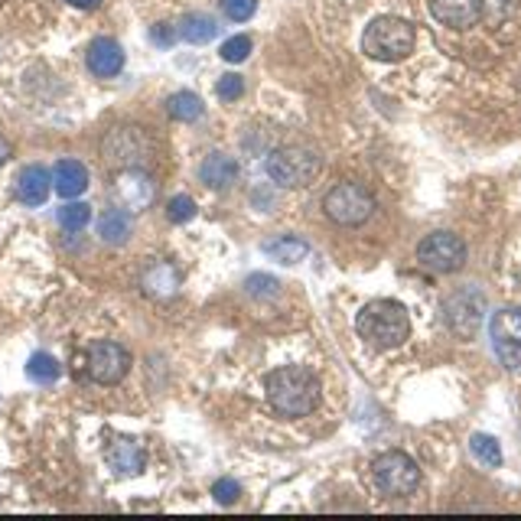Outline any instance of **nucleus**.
<instances>
[{
    "label": "nucleus",
    "mask_w": 521,
    "mask_h": 521,
    "mask_svg": "<svg viewBox=\"0 0 521 521\" xmlns=\"http://www.w3.org/2000/svg\"><path fill=\"white\" fill-rule=\"evenodd\" d=\"M270 407L284 417H306L320 407V381L303 365H284L264 378Z\"/></svg>",
    "instance_id": "1"
},
{
    "label": "nucleus",
    "mask_w": 521,
    "mask_h": 521,
    "mask_svg": "<svg viewBox=\"0 0 521 521\" xmlns=\"http://www.w3.org/2000/svg\"><path fill=\"white\" fill-rule=\"evenodd\" d=\"M355 329L372 349H397L411 336V316L397 300H372L355 316Z\"/></svg>",
    "instance_id": "2"
},
{
    "label": "nucleus",
    "mask_w": 521,
    "mask_h": 521,
    "mask_svg": "<svg viewBox=\"0 0 521 521\" xmlns=\"http://www.w3.org/2000/svg\"><path fill=\"white\" fill-rule=\"evenodd\" d=\"M414 23L405 17H375L362 33V53L375 63H401L414 53Z\"/></svg>",
    "instance_id": "3"
},
{
    "label": "nucleus",
    "mask_w": 521,
    "mask_h": 521,
    "mask_svg": "<svg viewBox=\"0 0 521 521\" xmlns=\"http://www.w3.org/2000/svg\"><path fill=\"white\" fill-rule=\"evenodd\" d=\"M323 212L342 228H359L375 216V196L362 183H339L323 196Z\"/></svg>",
    "instance_id": "4"
},
{
    "label": "nucleus",
    "mask_w": 521,
    "mask_h": 521,
    "mask_svg": "<svg viewBox=\"0 0 521 521\" xmlns=\"http://www.w3.org/2000/svg\"><path fill=\"white\" fill-rule=\"evenodd\" d=\"M372 479H375V489L385 499H407L421 485V469H417V463L407 453L388 449V453H381L372 463Z\"/></svg>",
    "instance_id": "5"
},
{
    "label": "nucleus",
    "mask_w": 521,
    "mask_h": 521,
    "mask_svg": "<svg viewBox=\"0 0 521 521\" xmlns=\"http://www.w3.org/2000/svg\"><path fill=\"white\" fill-rule=\"evenodd\" d=\"M323 160L310 147H280L268 157V176L284 189H300L320 176Z\"/></svg>",
    "instance_id": "6"
},
{
    "label": "nucleus",
    "mask_w": 521,
    "mask_h": 521,
    "mask_svg": "<svg viewBox=\"0 0 521 521\" xmlns=\"http://www.w3.org/2000/svg\"><path fill=\"white\" fill-rule=\"evenodd\" d=\"M101 157H105L108 167H117V170H134V167H144V163L153 157V141L144 127L121 124L105 137Z\"/></svg>",
    "instance_id": "7"
},
{
    "label": "nucleus",
    "mask_w": 521,
    "mask_h": 521,
    "mask_svg": "<svg viewBox=\"0 0 521 521\" xmlns=\"http://www.w3.org/2000/svg\"><path fill=\"white\" fill-rule=\"evenodd\" d=\"M417 260L433 274H457L466 264V244L453 232H433L417 244Z\"/></svg>",
    "instance_id": "8"
},
{
    "label": "nucleus",
    "mask_w": 521,
    "mask_h": 521,
    "mask_svg": "<svg viewBox=\"0 0 521 521\" xmlns=\"http://www.w3.org/2000/svg\"><path fill=\"white\" fill-rule=\"evenodd\" d=\"M489 339L508 372H521V306H505L489 323Z\"/></svg>",
    "instance_id": "9"
},
{
    "label": "nucleus",
    "mask_w": 521,
    "mask_h": 521,
    "mask_svg": "<svg viewBox=\"0 0 521 521\" xmlns=\"http://www.w3.org/2000/svg\"><path fill=\"white\" fill-rule=\"evenodd\" d=\"M485 313V297L476 287H463L443 303V323L449 326V333H457L459 339H473L483 326Z\"/></svg>",
    "instance_id": "10"
},
{
    "label": "nucleus",
    "mask_w": 521,
    "mask_h": 521,
    "mask_svg": "<svg viewBox=\"0 0 521 521\" xmlns=\"http://www.w3.org/2000/svg\"><path fill=\"white\" fill-rule=\"evenodd\" d=\"M131 369V352L121 342H95L89 349V375L98 385H117Z\"/></svg>",
    "instance_id": "11"
},
{
    "label": "nucleus",
    "mask_w": 521,
    "mask_h": 521,
    "mask_svg": "<svg viewBox=\"0 0 521 521\" xmlns=\"http://www.w3.org/2000/svg\"><path fill=\"white\" fill-rule=\"evenodd\" d=\"M115 196H117V202L124 209H131V212H144L153 199H157V183H153L150 173H144L141 167L121 170V176H117V183H115Z\"/></svg>",
    "instance_id": "12"
},
{
    "label": "nucleus",
    "mask_w": 521,
    "mask_h": 521,
    "mask_svg": "<svg viewBox=\"0 0 521 521\" xmlns=\"http://www.w3.org/2000/svg\"><path fill=\"white\" fill-rule=\"evenodd\" d=\"M431 17L449 30H469L483 20L485 0H427Z\"/></svg>",
    "instance_id": "13"
},
{
    "label": "nucleus",
    "mask_w": 521,
    "mask_h": 521,
    "mask_svg": "<svg viewBox=\"0 0 521 521\" xmlns=\"http://www.w3.org/2000/svg\"><path fill=\"white\" fill-rule=\"evenodd\" d=\"M85 63H89L91 75H98V79H111L124 69V49L115 43L111 37H101L89 46V56H85Z\"/></svg>",
    "instance_id": "14"
},
{
    "label": "nucleus",
    "mask_w": 521,
    "mask_h": 521,
    "mask_svg": "<svg viewBox=\"0 0 521 521\" xmlns=\"http://www.w3.org/2000/svg\"><path fill=\"white\" fill-rule=\"evenodd\" d=\"M49 189H53V176L46 167L33 163V167H23L17 176V196L23 206H43L49 199Z\"/></svg>",
    "instance_id": "15"
},
{
    "label": "nucleus",
    "mask_w": 521,
    "mask_h": 521,
    "mask_svg": "<svg viewBox=\"0 0 521 521\" xmlns=\"http://www.w3.org/2000/svg\"><path fill=\"white\" fill-rule=\"evenodd\" d=\"M141 284H144V290L150 294V297L167 300V297H173V294L180 290V270L173 268L170 260H153L150 268L144 270Z\"/></svg>",
    "instance_id": "16"
},
{
    "label": "nucleus",
    "mask_w": 521,
    "mask_h": 521,
    "mask_svg": "<svg viewBox=\"0 0 521 521\" xmlns=\"http://www.w3.org/2000/svg\"><path fill=\"white\" fill-rule=\"evenodd\" d=\"M144 447L137 440H131V437H117L115 443L108 447V463L115 473H121V476H137L141 469H144Z\"/></svg>",
    "instance_id": "17"
},
{
    "label": "nucleus",
    "mask_w": 521,
    "mask_h": 521,
    "mask_svg": "<svg viewBox=\"0 0 521 521\" xmlns=\"http://www.w3.org/2000/svg\"><path fill=\"white\" fill-rule=\"evenodd\" d=\"M53 189L63 199H75L89 189V170L79 160H59L53 167Z\"/></svg>",
    "instance_id": "18"
},
{
    "label": "nucleus",
    "mask_w": 521,
    "mask_h": 521,
    "mask_svg": "<svg viewBox=\"0 0 521 521\" xmlns=\"http://www.w3.org/2000/svg\"><path fill=\"white\" fill-rule=\"evenodd\" d=\"M199 180L206 183L209 189H225L238 180V160L228 153H209L202 167H199Z\"/></svg>",
    "instance_id": "19"
},
{
    "label": "nucleus",
    "mask_w": 521,
    "mask_h": 521,
    "mask_svg": "<svg viewBox=\"0 0 521 521\" xmlns=\"http://www.w3.org/2000/svg\"><path fill=\"white\" fill-rule=\"evenodd\" d=\"M264 254L280 260V264H300V260L310 254V244H306L300 235H280V238L264 242Z\"/></svg>",
    "instance_id": "20"
},
{
    "label": "nucleus",
    "mask_w": 521,
    "mask_h": 521,
    "mask_svg": "<svg viewBox=\"0 0 521 521\" xmlns=\"http://www.w3.org/2000/svg\"><path fill=\"white\" fill-rule=\"evenodd\" d=\"M98 235L105 244H124L131 238V216L124 209H108L98 218Z\"/></svg>",
    "instance_id": "21"
},
{
    "label": "nucleus",
    "mask_w": 521,
    "mask_h": 521,
    "mask_svg": "<svg viewBox=\"0 0 521 521\" xmlns=\"http://www.w3.org/2000/svg\"><path fill=\"white\" fill-rule=\"evenodd\" d=\"M216 33H218V27L209 13H186V17L180 20V37L192 46H206L209 39H216Z\"/></svg>",
    "instance_id": "22"
},
{
    "label": "nucleus",
    "mask_w": 521,
    "mask_h": 521,
    "mask_svg": "<svg viewBox=\"0 0 521 521\" xmlns=\"http://www.w3.org/2000/svg\"><path fill=\"white\" fill-rule=\"evenodd\" d=\"M167 111H170L173 121L189 124V121H199V117H202L206 105H202V98L192 95V91H176V95H170V101H167Z\"/></svg>",
    "instance_id": "23"
},
{
    "label": "nucleus",
    "mask_w": 521,
    "mask_h": 521,
    "mask_svg": "<svg viewBox=\"0 0 521 521\" xmlns=\"http://www.w3.org/2000/svg\"><path fill=\"white\" fill-rule=\"evenodd\" d=\"M469 449H473V457L489 469H499L502 466V447L495 440L492 433H473L469 437Z\"/></svg>",
    "instance_id": "24"
},
{
    "label": "nucleus",
    "mask_w": 521,
    "mask_h": 521,
    "mask_svg": "<svg viewBox=\"0 0 521 521\" xmlns=\"http://www.w3.org/2000/svg\"><path fill=\"white\" fill-rule=\"evenodd\" d=\"M27 375H30V381H37V385H53L56 378L63 375V369H59V362H56L49 352H33L27 362Z\"/></svg>",
    "instance_id": "25"
},
{
    "label": "nucleus",
    "mask_w": 521,
    "mask_h": 521,
    "mask_svg": "<svg viewBox=\"0 0 521 521\" xmlns=\"http://www.w3.org/2000/svg\"><path fill=\"white\" fill-rule=\"evenodd\" d=\"M56 218H59V225H63L65 232H81L91 222V206H85V202H65L56 212Z\"/></svg>",
    "instance_id": "26"
},
{
    "label": "nucleus",
    "mask_w": 521,
    "mask_h": 521,
    "mask_svg": "<svg viewBox=\"0 0 521 521\" xmlns=\"http://www.w3.org/2000/svg\"><path fill=\"white\" fill-rule=\"evenodd\" d=\"M225 63H244L252 56V37H232L222 43V53H218Z\"/></svg>",
    "instance_id": "27"
},
{
    "label": "nucleus",
    "mask_w": 521,
    "mask_h": 521,
    "mask_svg": "<svg viewBox=\"0 0 521 521\" xmlns=\"http://www.w3.org/2000/svg\"><path fill=\"white\" fill-rule=\"evenodd\" d=\"M258 10V0H222V13L235 23H244V20L254 17Z\"/></svg>",
    "instance_id": "28"
},
{
    "label": "nucleus",
    "mask_w": 521,
    "mask_h": 521,
    "mask_svg": "<svg viewBox=\"0 0 521 521\" xmlns=\"http://www.w3.org/2000/svg\"><path fill=\"white\" fill-rule=\"evenodd\" d=\"M196 216V202L189 196H173L170 206H167V218H170L173 225H183L189 222V218Z\"/></svg>",
    "instance_id": "29"
},
{
    "label": "nucleus",
    "mask_w": 521,
    "mask_h": 521,
    "mask_svg": "<svg viewBox=\"0 0 521 521\" xmlns=\"http://www.w3.org/2000/svg\"><path fill=\"white\" fill-rule=\"evenodd\" d=\"M216 95L222 101L242 98V95H244V79H242V75H235V73L222 75V79H218V85H216Z\"/></svg>",
    "instance_id": "30"
},
{
    "label": "nucleus",
    "mask_w": 521,
    "mask_h": 521,
    "mask_svg": "<svg viewBox=\"0 0 521 521\" xmlns=\"http://www.w3.org/2000/svg\"><path fill=\"white\" fill-rule=\"evenodd\" d=\"M244 287H248V294H254V297H278L280 294V284L274 278H268V274H252Z\"/></svg>",
    "instance_id": "31"
},
{
    "label": "nucleus",
    "mask_w": 521,
    "mask_h": 521,
    "mask_svg": "<svg viewBox=\"0 0 521 521\" xmlns=\"http://www.w3.org/2000/svg\"><path fill=\"white\" fill-rule=\"evenodd\" d=\"M212 495H216L218 505H232V502H238V495H242V485L235 483V479H218V483L212 485Z\"/></svg>",
    "instance_id": "32"
},
{
    "label": "nucleus",
    "mask_w": 521,
    "mask_h": 521,
    "mask_svg": "<svg viewBox=\"0 0 521 521\" xmlns=\"http://www.w3.org/2000/svg\"><path fill=\"white\" fill-rule=\"evenodd\" d=\"M153 43L170 46L173 43V30L167 27V23H157V27H153Z\"/></svg>",
    "instance_id": "33"
},
{
    "label": "nucleus",
    "mask_w": 521,
    "mask_h": 521,
    "mask_svg": "<svg viewBox=\"0 0 521 521\" xmlns=\"http://www.w3.org/2000/svg\"><path fill=\"white\" fill-rule=\"evenodd\" d=\"M65 4H73V7H79V10H95L101 0H65Z\"/></svg>",
    "instance_id": "34"
},
{
    "label": "nucleus",
    "mask_w": 521,
    "mask_h": 521,
    "mask_svg": "<svg viewBox=\"0 0 521 521\" xmlns=\"http://www.w3.org/2000/svg\"><path fill=\"white\" fill-rule=\"evenodd\" d=\"M7 157H10V144L4 141V137H0V167L7 163Z\"/></svg>",
    "instance_id": "35"
}]
</instances>
